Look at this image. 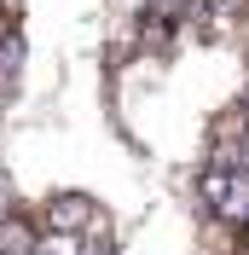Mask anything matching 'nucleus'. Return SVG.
Instances as JSON below:
<instances>
[{"label": "nucleus", "mask_w": 249, "mask_h": 255, "mask_svg": "<svg viewBox=\"0 0 249 255\" xmlns=\"http://www.w3.org/2000/svg\"><path fill=\"white\" fill-rule=\"evenodd\" d=\"M47 226H58V232H99V209L93 197H81V191H64V197H52L47 203Z\"/></svg>", "instance_id": "obj_1"}, {"label": "nucleus", "mask_w": 249, "mask_h": 255, "mask_svg": "<svg viewBox=\"0 0 249 255\" xmlns=\"http://www.w3.org/2000/svg\"><path fill=\"white\" fill-rule=\"evenodd\" d=\"M215 215H220L226 226H249V168H238V174L226 180V191H220Z\"/></svg>", "instance_id": "obj_2"}, {"label": "nucleus", "mask_w": 249, "mask_h": 255, "mask_svg": "<svg viewBox=\"0 0 249 255\" xmlns=\"http://www.w3.org/2000/svg\"><path fill=\"white\" fill-rule=\"evenodd\" d=\"M76 255H110V232H105V226H99V232H87Z\"/></svg>", "instance_id": "obj_3"}, {"label": "nucleus", "mask_w": 249, "mask_h": 255, "mask_svg": "<svg viewBox=\"0 0 249 255\" xmlns=\"http://www.w3.org/2000/svg\"><path fill=\"white\" fill-rule=\"evenodd\" d=\"M17 221V203H12V186H0V226Z\"/></svg>", "instance_id": "obj_4"}, {"label": "nucleus", "mask_w": 249, "mask_h": 255, "mask_svg": "<svg viewBox=\"0 0 249 255\" xmlns=\"http://www.w3.org/2000/svg\"><path fill=\"white\" fill-rule=\"evenodd\" d=\"M0 52H12V41H6V12H0Z\"/></svg>", "instance_id": "obj_5"}]
</instances>
